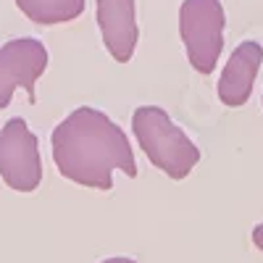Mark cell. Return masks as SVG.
I'll use <instances>...</instances> for the list:
<instances>
[{
    "instance_id": "obj_1",
    "label": "cell",
    "mask_w": 263,
    "mask_h": 263,
    "mask_svg": "<svg viewBox=\"0 0 263 263\" xmlns=\"http://www.w3.org/2000/svg\"><path fill=\"white\" fill-rule=\"evenodd\" d=\"M53 161L63 179L79 187L114 190V171L137 177L135 150L126 132L103 111L82 105L55 124L50 135Z\"/></svg>"
},
{
    "instance_id": "obj_2",
    "label": "cell",
    "mask_w": 263,
    "mask_h": 263,
    "mask_svg": "<svg viewBox=\"0 0 263 263\" xmlns=\"http://www.w3.org/2000/svg\"><path fill=\"white\" fill-rule=\"evenodd\" d=\"M132 132L147 161L174 182L187 179L200 163V147L158 105H140L132 114Z\"/></svg>"
},
{
    "instance_id": "obj_3",
    "label": "cell",
    "mask_w": 263,
    "mask_h": 263,
    "mask_svg": "<svg viewBox=\"0 0 263 263\" xmlns=\"http://www.w3.org/2000/svg\"><path fill=\"white\" fill-rule=\"evenodd\" d=\"M227 13L221 0H184L179 6V37L190 66L197 74H213L224 50Z\"/></svg>"
},
{
    "instance_id": "obj_4",
    "label": "cell",
    "mask_w": 263,
    "mask_h": 263,
    "mask_svg": "<svg viewBox=\"0 0 263 263\" xmlns=\"http://www.w3.org/2000/svg\"><path fill=\"white\" fill-rule=\"evenodd\" d=\"M0 179L16 192H34L42 184V156L27 119L13 116L0 129Z\"/></svg>"
},
{
    "instance_id": "obj_5",
    "label": "cell",
    "mask_w": 263,
    "mask_h": 263,
    "mask_svg": "<svg viewBox=\"0 0 263 263\" xmlns=\"http://www.w3.org/2000/svg\"><path fill=\"white\" fill-rule=\"evenodd\" d=\"M48 48L37 37H16L0 45V111L11 105L16 90L34 100V84L48 71Z\"/></svg>"
},
{
    "instance_id": "obj_6",
    "label": "cell",
    "mask_w": 263,
    "mask_h": 263,
    "mask_svg": "<svg viewBox=\"0 0 263 263\" xmlns=\"http://www.w3.org/2000/svg\"><path fill=\"white\" fill-rule=\"evenodd\" d=\"M98 29L105 50L114 61L129 63L137 50L140 27H137V3L135 0H95Z\"/></svg>"
},
{
    "instance_id": "obj_7",
    "label": "cell",
    "mask_w": 263,
    "mask_h": 263,
    "mask_svg": "<svg viewBox=\"0 0 263 263\" xmlns=\"http://www.w3.org/2000/svg\"><path fill=\"white\" fill-rule=\"evenodd\" d=\"M260 66H263L260 42L242 40L232 50L221 77H218V84H216L218 100H221L224 105H229V108H242L253 95V84L258 79Z\"/></svg>"
},
{
    "instance_id": "obj_8",
    "label": "cell",
    "mask_w": 263,
    "mask_h": 263,
    "mask_svg": "<svg viewBox=\"0 0 263 263\" xmlns=\"http://www.w3.org/2000/svg\"><path fill=\"white\" fill-rule=\"evenodd\" d=\"M13 3L40 27L69 24V21H77L87 8V0H13Z\"/></svg>"
},
{
    "instance_id": "obj_9",
    "label": "cell",
    "mask_w": 263,
    "mask_h": 263,
    "mask_svg": "<svg viewBox=\"0 0 263 263\" xmlns=\"http://www.w3.org/2000/svg\"><path fill=\"white\" fill-rule=\"evenodd\" d=\"M250 239H253V245L263 253V224H255L253 232H250Z\"/></svg>"
},
{
    "instance_id": "obj_10",
    "label": "cell",
    "mask_w": 263,
    "mask_h": 263,
    "mask_svg": "<svg viewBox=\"0 0 263 263\" xmlns=\"http://www.w3.org/2000/svg\"><path fill=\"white\" fill-rule=\"evenodd\" d=\"M100 263H137L135 258H126V255H114V258H105Z\"/></svg>"
}]
</instances>
